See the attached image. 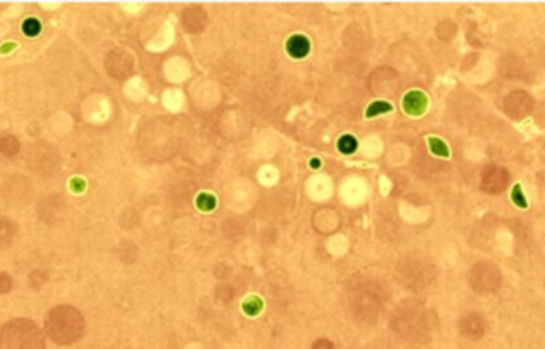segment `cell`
<instances>
[{"mask_svg": "<svg viewBox=\"0 0 545 349\" xmlns=\"http://www.w3.org/2000/svg\"><path fill=\"white\" fill-rule=\"evenodd\" d=\"M46 333L59 345L75 341L82 332V317L69 306H59L46 316Z\"/></svg>", "mask_w": 545, "mask_h": 349, "instance_id": "cell-1", "label": "cell"}, {"mask_svg": "<svg viewBox=\"0 0 545 349\" xmlns=\"http://www.w3.org/2000/svg\"><path fill=\"white\" fill-rule=\"evenodd\" d=\"M18 337L11 348H28V346H42L43 340L38 332V327L31 320H16L6 324L0 330V346L6 341Z\"/></svg>", "mask_w": 545, "mask_h": 349, "instance_id": "cell-2", "label": "cell"}, {"mask_svg": "<svg viewBox=\"0 0 545 349\" xmlns=\"http://www.w3.org/2000/svg\"><path fill=\"white\" fill-rule=\"evenodd\" d=\"M403 109L412 117H419L427 109V97L421 91H410L403 97Z\"/></svg>", "mask_w": 545, "mask_h": 349, "instance_id": "cell-3", "label": "cell"}, {"mask_svg": "<svg viewBox=\"0 0 545 349\" xmlns=\"http://www.w3.org/2000/svg\"><path fill=\"white\" fill-rule=\"evenodd\" d=\"M309 48H311L309 40L305 35H301V33H298V35H292L286 43V50H287L289 55H290L292 58H298V59L305 58L309 53Z\"/></svg>", "mask_w": 545, "mask_h": 349, "instance_id": "cell-4", "label": "cell"}, {"mask_svg": "<svg viewBox=\"0 0 545 349\" xmlns=\"http://www.w3.org/2000/svg\"><path fill=\"white\" fill-rule=\"evenodd\" d=\"M427 144H429L430 152H432L434 155L442 157V158H448L449 157L448 145L443 142L442 139H439V137H427Z\"/></svg>", "mask_w": 545, "mask_h": 349, "instance_id": "cell-5", "label": "cell"}, {"mask_svg": "<svg viewBox=\"0 0 545 349\" xmlns=\"http://www.w3.org/2000/svg\"><path fill=\"white\" fill-rule=\"evenodd\" d=\"M394 107L386 102V100H376V102L370 104V107L367 109V118H372V117H378L381 115V113H386V112H392Z\"/></svg>", "mask_w": 545, "mask_h": 349, "instance_id": "cell-6", "label": "cell"}, {"mask_svg": "<svg viewBox=\"0 0 545 349\" xmlns=\"http://www.w3.org/2000/svg\"><path fill=\"white\" fill-rule=\"evenodd\" d=\"M338 149L341 153H345V155H351V153L357 149V140H355V137L351 136V134H345V136H341L338 140Z\"/></svg>", "mask_w": 545, "mask_h": 349, "instance_id": "cell-7", "label": "cell"}, {"mask_svg": "<svg viewBox=\"0 0 545 349\" xmlns=\"http://www.w3.org/2000/svg\"><path fill=\"white\" fill-rule=\"evenodd\" d=\"M510 199L513 201V204L516 207H520V209H528V199L526 196H524L523 193V189L520 184H515L513 189H512V193H510Z\"/></svg>", "mask_w": 545, "mask_h": 349, "instance_id": "cell-8", "label": "cell"}, {"mask_svg": "<svg viewBox=\"0 0 545 349\" xmlns=\"http://www.w3.org/2000/svg\"><path fill=\"white\" fill-rule=\"evenodd\" d=\"M42 31V26H40V21L35 18H29L23 23V32L28 37H35Z\"/></svg>", "mask_w": 545, "mask_h": 349, "instance_id": "cell-9", "label": "cell"}, {"mask_svg": "<svg viewBox=\"0 0 545 349\" xmlns=\"http://www.w3.org/2000/svg\"><path fill=\"white\" fill-rule=\"evenodd\" d=\"M13 234H15L13 225L8 220H2V222H0V244H8L13 239Z\"/></svg>", "mask_w": 545, "mask_h": 349, "instance_id": "cell-10", "label": "cell"}, {"mask_svg": "<svg viewBox=\"0 0 545 349\" xmlns=\"http://www.w3.org/2000/svg\"><path fill=\"white\" fill-rule=\"evenodd\" d=\"M11 287H13V279L5 273L0 274V293H8Z\"/></svg>", "mask_w": 545, "mask_h": 349, "instance_id": "cell-11", "label": "cell"}, {"mask_svg": "<svg viewBox=\"0 0 545 349\" xmlns=\"http://www.w3.org/2000/svg\"><path fill=\"white\" fill-rule=\"evenodd\" d=\"M70 189L75 193H82L85 190V180L82 177H73L70 180Z\"/></svg>", "mask_w": 545, "mask_h": 349, "instance_id": "cell-12", "label": "cell"}, {"mask_svg": "<svg viewBox=\"0 0 545 349\" xmlns=\"http://www.w3.org/2000/svg\"><path fill=\"white\" fill-rule=\"evenodd\" d=\"M319 164H321V161H319V159H313V161H309V166H311L313 169H318Z\"/></svg>", "mask_w": 545, "mask_h": 349, "instance_id": "cell-13", "label": "cell"}]
</instances>
